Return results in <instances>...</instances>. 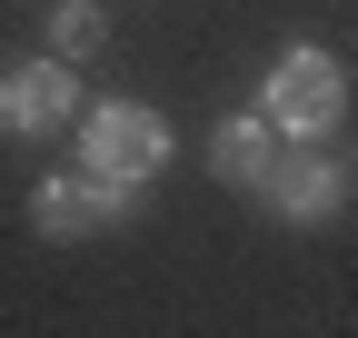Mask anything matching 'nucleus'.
I'll list each match as a JSON object with an SVG mask.
<instances>
[{"label":"nucleus","mask_w":358,"mask_h":338,"mask_svg":"<svg viewBox=\"0 0 358 338\" xmlns=\"http://www.w3.org/2000/svg\"><path fill=\"white\" fill-rule=\"evenodd\" d=\"M259 110L279 119V140H338V119H348V60L329 50V40H289V50L268 60V80H259Z\"/></svg>","instance_id":"1"},{"label":"nucleus","mask_w":358,"mask_h":338,"mask_svg":"<svg viewBox=\"0 0 358 338\" xmlns=\"http://www.w3.org/2000/svg\"><path fill=\"white\" fill-rule=\"evenodd\" d=\"M70 159L90 169V179L150 189L159 169H169V119H159L150 100H80V119H70Z\"/></svg>","instance_id":"2"},{"label":"nucleus","mask_w":358,"mask_h":338,"mask_svg":"<svg viewBox=\"0 0 358 338\" xmlns=\"http://www.w3.org/2000/svg\"><path fill=\"white\" fill-rule=\"evenodd\" d=\"M279 229H338L348 219V199H358V169H348V149H329V140H279V159H268V179L249 189Z\"/></svg>","instance_id":"3"},{"label":"nucleus","mask_w":358,"mask_h":338,"mask_svg":"<svg viewBox=\"0 0 358 338\" xmlns=\"http://www.w3.org/2000/svg\"><path fill=\"white\" fill-rule=\"evenodd\" d=\"M70 119H80V70L60 50L0 70V140H60Z\"/></svg>","instance_id":"4"},{"label":"nucleus","mask_w":358,"mask_h":338,"mask_svg":"<svg viewBox=\"0 0 358 338\" xmlns=\"http://www.w3.org/2000/svg\"><path fill=\"white\" fill-rule=\"evenodd\" d=\"M140 219V189L129 179H90V169H50L30 189V229L40 239H90V229H129Z\"/></svg>","instance_id":"5"},{"label":"nucleus","mask_w":358,"mask_h":338,"mask_svg":"<svg viewBox=\"0 0 358 338\" xmlns=\"http://www.w3.org/2000/svg\"><path fill=\"white\" fill-rule=\"evenodd\" d=\"M268 159H279V119H268L259 100L229 110V119L209 130V169H219L229 189H259V179H268Z\"/></svg>","instance_id":"6"},{"label":"nucleus","mask_w":358,"mask_h":338,"mask_svg":"<svg viewBox=\"0 0 358 338\" xmlns=\"http://www.w3.org/2000/svg\"><path fill=\"white\" fill-rule=\"evenodd\" d=\"M40 40H50V50L80 70V60H100V50H110V10H100V0H50Z\"/></svg>","instance_id":"7"}]
</instances>
